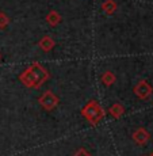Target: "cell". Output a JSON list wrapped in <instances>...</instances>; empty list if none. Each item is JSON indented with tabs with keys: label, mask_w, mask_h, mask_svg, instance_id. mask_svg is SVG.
<instances>
[{
	"label": "cell",
	"mask_w": 153,
	"mask_h": 156,
	"mask_svg": "<svg viewBox=\"0 0 153 156\" xmlns=\"http://www.w3.org/2000/svg\"><path fill=\"white\" fill-rule=\"evenodd\" d=\"M72 156H92V155L89 154V152L87 151L85 148H79V149H77V151L75 152V154L72 155Z\"/></svg>",
	"instance_id": "12"
},
{
	"label": "cell",
	"mask_w": 153,
	"mask_h": 156,
	"mask_svg": "<svg viewBox=\"0 0 153 156\" xmlns=\"http://www.w3.org/2000/svg\"><path fill=\"white\" fill-rule=\"evenodd\" d=\"M133 92L136 94L137 98H140V99H148V98L152 95L153 88L145 79H142L133 87Z\"/></svg>",
	"instance_id": "4"
},
{
	"label": "cell",
	"mask_w": 153,
	"mask_h": 156,
	"mask_svg": "<svg viewBox=\"0 0 153 156\" xmlns=\"http://www.w3.org/2000/svg\"><path fill=\"white\" fill-rule=\"evenodd\" d=\"M10 25V18L7 16V14L0 11V30L7 29V26Z\"/></svg>",
	"instance_id": "11"
},
{
	"label": "cell",
	"mask_w": 153,
	"mask_h": 156,
	"mask_svg": "<svg viewBox=\"0 0 153 156\" xmlns=\"http://www.w3.org/2000/svg\"><path fill=\"white\" fill-rule=\"evenodd\" d=\"M142 156H148V155H142Z\"/></svg>",
	"instance_id": "15"
},
{
	"label": "cell",
	"mask_w": 153,
	"mask_h": 156,
	"mask_svg": "<svg viewBox=\"0 0 153 156\" xmlns=\"http://www.w3.org/2000/svg\"><path fill=\"white\" fill-rule=\"evenodd\" d=\"M49 79H50V73L38 61L33 62L30 67H27L19 75L20 83L25 87H27V88H34V90L41 88Z\"/></svg>",
	"instance_id": "1"
},
{
	"label": "cell",
	"mask_w": 153,
	"mask_h": 156,
	"mask_svg": "<svg viewBox=\"0 0 153 156\" xmlns=\"http://www.w3.org/2000/svg\"><path fill=\"white\" fill-rule=\"evenodd\" d=\"M149 156H153V152H152V154H151V155H149Z\"/></svg>",
	"instance_id": "14"
},
{
	"label": "cell",
	"mask_w": 153,
	"mask_h": 156,
	"mask_svg": "<svg viewBox=\"0 0 153 156\" xmlns=\"http://www.w3.org/2000/svg\"><path fill=\"white\" fill-rule=\"evenodd\" d=\"M46 22L49 23L52 27H56V26H58L60 23H61V20H62V16H61V14L58 12V11H56V10H52V11H49V14L46 15Z\"/></svg>",
	"instance_id": "7"
},
{
	"label": "cell",
	"mask_w": 153,
	"mask_h": 156,
	"mask_svg": "<svg viewBox=\"0 0 153 156\" xmlns=\"http://www.w3.org/2000/svg\"><path fill=\"white\" fill-rule=\"evenodd\" d=\"M118 8V4H116L115 0H106V2L102 3V11L107 15H113Z\"/></svg>",
	"instance_id": "8"
},
{
	"label": "cell",
	"mask_w": 153,
	"mask_h": 156,
	"mask_svg": "<svg viewBox=\"0 0 153 156\" xmlns=\"http://www.w3.org/2000/svg\"><path fill=\"white\" fill-rule=\"evenodd\" d=\"M38 103H40V106L43 110H46V112H52V110H54L56 107L58 106L60 99H58L57 95H54L52 91H50V90H47V91H45L43 94L38 98Z\"/></svg>",
	"instance_id": "3"
},
{
	"label": "cell",
	"mask_w": 153,
	"mask_h": 156,
	"mask_svg": "<svg viewBox=\"0 0 153 156\" xmlns=\"http://www.w3.org/2000/svg\"><path fill=\"white\" fill-rule=\"evenodd\" d=\"M80 113H82V115L84 117V119L88 121L89 125H92V126L98 125L99 122L104 118V110L96 99L89 101L88 103L82 109Z\"/></svg>",
	"instance_id": "2"
},
{
	"label": "cell",
	"mask_w": 153,
	"mask_h": 156,
	"mask_svg": "<svg viewBox=\"0 0 153 156\" xmlns=\"http://www.w3.org/2000/svg\"><path fill=\"white\" fill-rule=\"evenodd\" d=\"M0 61H2V55H0Z\"/></svg>",
	"instance_id": "13"
},
{
	"label": "cell",
	"mask_w": 153,
	"mask_h": 156,
	"mask_svg": "<svg viewBox=\"0 0 153 156\" xmlns=\"http://www.w3.org/2000/svg\"><path fill=\"white\" fill-rule=\"evenodd\" d=\"M38 46H40V49L42 50V52L49 53V52H52V50L54 49L56 41L53 40L50 35H45V37H42L41 40L38 41Z\"/></svg>",
	"instance_id": "6"
},
{
	"label": "cell",
	"mask_w": 153,
	"mask_h": 156,
	"mask_svg": "<svg viewBox=\"0 0 153 156\" xmlns=\"http://www.w3.org/2000/svg\"><path fill=\"white\" fill-rule=\"evenodd\" d=\"M131 139H133V141L136 143L137 145H145V144L151 140V133H149L145 128L140 126V128H137L136 130L133 132Z\"/></svg>",
	"instance_id": "5"
},
{
	"label": "cell",
	"mask_w": 153,
	"mask_h": 156,
	"mask_svg": "<svg viewBox=\"0 0 153 156\" xmlns=\"http://www.w3.org/2000/svg\"><path fill=\"white\" fill-rule=\"evenodd\" d=\"M100 80L106 87H110L116 82V76L113 71H106V72H103V75L100 76Z\"/></svg>",
	"instance_id": "9"
},
{
	"label": "cell",
	"mask_w": 153,
	"mask_h": 156,
	"mask_svg": "<svg viewBox=\"0 0 153 156\" xmlns=\"http://www.w3.org/2000/svg\"><path fill=\"white\" fill-rule=\"evenodd\" d=\"M109 112L110 114L114 117L115 119H118V118H121L122 115H123V113H125V107H123V105H121V103H113L111 106H110V109H109Z\"/></svg>",
	"instance_id": "10"
}]
</instances>
